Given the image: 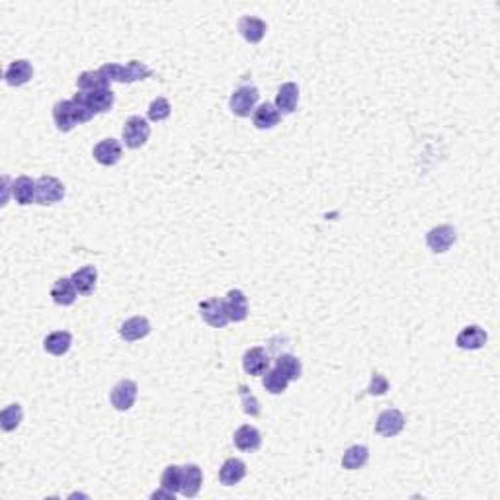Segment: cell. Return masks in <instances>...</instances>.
Listing matches in <instances>:
<instances>
[{
    "mask_svg": "<svg viewBox=\"0 0 500 500\" xmlns=\"http://www.w3.org/2000/svg\"><path fill=\"white\" fill-rule=\"evenodd\" d=\"M149 332H151V322L147 317H131L119 327V336L126 342L143 340L145 336H149Z\"/></svg>",
    "mask_w": 500,
    "mask_h": 500,
    "instance_id": "16",
    "label": "cell"
},
{
    "mask_svg": "<svg viewBox=\"0 0 500 500\" xmlns=\"http://www.w3.org/2000/svg\"><path fill=\"white\" fill-rule=\"evenodd\" d=\"M24 418V410H22V405L20 403H12L8 407H4L2 415H0V426L4 432H14L20 422Z\"/></svg>",
    "mask_w": 500,
    "mask_h": 500,
    "instance_id": "31",
    "label": "cell"
},
{
    "mask_svg": "<svg viewBox=\"0 0 500 500\" xmlns=\"http://www.w3.org/2000/svg\"><path fill=\"white\" fill-rule=\"evenodd\" d=\"M405 415L397 410V408H387L383 410L382 415L377 416V422H375V432L383 436V438H393L397 434L403 432L405 428Z\"/></svg>",
    "mask_w": 500,
    "mask_h": 500,
    "instance_id": "7",
    "label": "cell"
},
{
    "mask_svg": "<svg viewBox=\"0 0 500 500\" xmlns=\"http://www.w3.org/2000/svg\"><path fill=\"white\" fill-rule=\"evenodd\" d=\"M281 114L278 111V108L270 102L260 104L252 114V121L258 129H272L280 123Z\"/></svg>",
    "mask_w": 500,
    "mask_h": 500,
    "instance_id": "25",
    "label": "cell"
},
{
    "mask_svg": "<svg viewBox=\"0 0 500 500\" xmlns=\"http://www.w3.org/2000/svg\"><path fill=\"white\" fill-rule=\"evenodd\" d=\"M137 395H139V387L133 379H121L114 385V389L110 393L111 407L119 410V413H126L129 408L135 405Z\"/></svg>",
    "mask_w": 500,
    "mask_h": 500,
    "instance_id": "5",
    "label": "cell"
},
{
    "mask_svg": "<svg viewBox=\"0 0 500 500\" xmlns=\"http://www.w3.org/2000/svg\"><path fill=\"white\" fill-rule=\"evenodd\" d=\"M71 344H73V336L67 331H55L51 334H47L43 340L45 352L53 354V356H65L71 350Z\"/></svg>",
    "mask_w": 500,
    "mask_h": 500,
    "instance_id": "23",
    "label": "cell"
},
{
    "mask_svg": "<svg viewBox=\"0 0 500 500\" xmlns=\"http://www.w3.org/2000/svg\"><path fill=\"white\" fill-rule=\"evenodd\" d=\"M270 367V356L262 346H255L246 350L243 356V370L248 375H264Z\"/></svg>",
    "mask_w": 500,
    "mask_h": 500,
    "instance_id": "10",
    "label": "cell"
},
{
    "mask_svg": "<svg viewBox=\"0 0 500 500\" xmlns=\"http://www.w3.org/2000/svg\"><path fill=\"white\" fill-rule=\"evenodd\" d=\"M276 367L280 370L289 382H297L303 373V365H301V360H297L293 354H281L276 360Z\"/></svg>",
    "mask_w": 500,
    "mask_h": 500,
    "instance_id": "30",
    "label": "cell"
},
{
    "mask_svg": "<svg viewBox=\"0 0 500 500\" xmlns=\"http://www.w3.org/2000/svg\"><path fill=\"white\" fill-rule=\"evenodd\" d=\"M204 483V473H202V467L195 465V463H188L182 467V484H180V492L186 496V499H194L195 494L202 489Z\"/></svg>",
    "mask_w": 500,
    "mask_h": 500,
    "instance_id": "14",
    "label": "cell"
},
{
    "mask_svg": "<svg viewBox=\"0 0 500 500\" xmlns=\"http://www.w3.org/2000/svg\"><path fill=\"white\" fill-rule=\"evenodd\" d=\"M77 86L80 92H94L100 88H110V83L104 78L100 71H85L83 75H78Z\"/></svg>",
    "mask_w": 500,
    "mask_h": 500,
    "instance_id": "28",
    "label": "cell"
},
{
    "mask_svg": "<svg viewBox=\"0 0 500 500\" xmlns=\"http://www.w3.org/2000/svg\"><path fill=\"white\" fill-rule=\"evenodd\" d=\"M32 77H34V67L26 59L12 61L8 68L4 71V80L10 86H24L32 80Z\"/></svg>",
    "mask_w": 500,
    "mask_h": 500,
    "instance_id": "15",
    "label": "cell"
},
{
    "mask_svg": "<svg viewBox=\"0 0 500 500\" xmlns=\"http://www.w3.org/2000/svg\"><path fill=\"white\" fill-rule=\"evenodd\" d=\"M233 441L240 451H256V449L262 446V436L260 432L256 430L255 426H240L235 436H233Z\"/></svg>",
    "mask_w": 500,
    "mask_h": 500,
    "instance_id": "21",
    "label": "cell"
},
{
    "mask_svg": "<svg viewBox=\"0 0 500 500\" xmlns=\"http://www.w3.org/2000/svg\"><path fill=\"white\" fill-rule=\"evenodd\" d=\"M78 96L83 98V102L90 108L94 116L110 111L114 102H116V96H114L110 88H100V90H94V92H80Z\"/></svg>",
    "mask_w": 500,
    "mask_h": 500,
    "instance_id": "13",
    "label": "cell"
},
{
    "mask_svg": "<svg viewBox=\"0 0 500 500\" xmlns=\"http://www.w3.org/2000/svg\"><path fill=\"white\" fill-rule=\"evenodd\" d=\"M200 315L213 329H223L229 322V317H227V311H225V301L219 299V297H212V299L202 301L200 303Z\"/></svg>",
    "mask_w": 500,
    "mask_h": 500,
    "instance_id": "8",
    "label": "cell"
},
{
    "mask_svg": "<svg viewBox=\"0 0 500 500\" xmlns=\"http://www.w3.org/2000/svg\"><path fill=\"white\" fill-rule=\"evenodd\" d=\"M12 197L16 204L30 205L35 202V180L30 176H18L12 184Z\"/></svg>",
    "mask_w": 500,
    "mask_h": 500,
    "instance_id": "26",
    "label": "cell"
},
{
    "mask_svg": "<svg viewBox=\"0 0 500 500\" xmlns=\"http://www.w3.org/2000/svg\"><path fill=\"white\" fill-rule=\"evenodd\" d=\"M121 135H123L126 147H129V149H141L149 141V137H151V126L141 116H131L126 121Z\"/></svg>",
    "mask_w": 500,
    "mask_h": 500,
    "instance_id": "3",
    "label": "cell"
},
{
    "mask_svg": "<svg viewBox=\"0 0 500 500\" xmlns=\"http://www.w3.org/2000/svg\"><path fill=\"white\" fill-rule=\"evenodd\" d=\"M299 104V88L295 83H283L276 94V108L280 114H293Z\"/></svg>",
    "mask_w": 500,
    "mask_h": 500,
    "instance_id": "19",
    "label": "cell"
},
{
    "mask_svg": "<svg viewBox=\"0 0 500 500\" xmlns=\"http://www.w3.org/2000/svg\"><path fill=\"white\" fill-rule=\"evenodd\" d=\"M170 111H172V108H170V102L166 100V98H154L153 102L149 104V110H147V116H149V119L151 121H164V119L169 118Z\"/></svg>",
    "mask_w": 500,
    "mask_h": 500,
    "instance_id": "33",
    "label": "cell"
},
{
    "mask_svg": "<svg viewBox=\"0 0 500 500\" xmlns=\"http://www.w3.org/2000/svg\"><path fill=\"white\" fill-rule=\"evenodd\" d=\"M108 83H123L131 85L137 80L153 77V71L149 65H145L141 61H129L128 65H118V63H106L98 68Z\"/></svg>",
    "mask_w": 500,
    "mask_h": 500,
    "instance_id": "1",
    "label": "cell"
},
{
    "mask_svg": "<svg viewBox=\"0 0 500 500\" xmlns=\"http://www.w3.org/2000/svg\"><path fill=\"white\" fill-rule=\"evenodd\" d=\"M223 301H225V311H227L231 322H243L248 317V299H246L245 291L231 289Z\"/></svg>",
    "mask_w": 500,
    "mask_h": 500,
    "instance_id": "11",
    "label": "cell"
},
{
    "mask_svg": "<svg viewBox=\"0 0 500 500\" xmlns=\"http://www.w3.org/2000/svg\"><path fill=\"white\" fill-rule=\"evenodd\" d=\"M387 391H389V382L383 377L382 373L373 372L372 383H370V387H367V393H370V395H385Z\"/></svg>",
    "mask_w": 500,
    "mask_h": 500,
    "instance_id": "35",
    "label": "cell"
},
{
    "mask_svg": "<svg viewBox=\"0 0 500 500\" xmlns=\"http://www.w3.org/2000/svg\"><path fill=\"white\" fill-rule=\"evenodd\" d=\"M77 295L78 291L71 278H59V280L53 283L51 297L57 305H63V307L73 305V303L77 301Z\"/></svg>",
    "mask_w": 500,
    "mask_h": 500,
    "instance_id": "22",
    "label": "cell"
},
{
    "mask_svg": "<svg viewBox=\"0 0 500 500\" xmlns=\"http://www.w3.org/2000/svg\"><path fill=\"white\" fill-rule=\"evenodd\" d=\"M94 161L102 166H114L121 159V143L118 139H102L100 143L94 147Z\"/></svg>",
    "mask_w": 500,
    "mask_h": 500,
    "instance_id": "12",
    "label": "cell"
},
{
    "mask_svg": "<svg viewBox=\"0 0 500 500\" xmlns=\"http://www.w3.org/2000/svg\"><path fill=\"white\" fill-rule=\"evenodd\" d=\"M238 32L248 43H260L268 32L266 22L256 16H243L238 20Z\"/></svg>",
    "mask_w": 500,
    "mask_h": 500,
    "instance_id": "17",
    "label": "cell"
},
{
    "mask_svg": "<svg viewBox=\"0 0 500 500\" xmlns=\"http://www.w3.org/2000/svg\"><path fill=\"white\" fill-rule=\"evenodd\" d=\"M53 121L59 131L63 133H68L73 129L77 128L78 123V114L77 108H75V102L73 100H59V102L53 106Z\"/></svg>",
    "mask_w": 500,
    "mask_h": 500,
    "instance_id": "9",
    "label": "cell"
},
{
    "mask_svg": "<svg viewBox=\"0 0 500 500\" xmlns=\"http://www.w3.org/2000/svg\"><path fill=\"white\" fill-rule=\"evenodd\" d=\"M71 280L80 295H90L96 288V281H98V270H96V266H83L80 270L71 276Z\"/></svg>",
    "mask_w": 500,
    "mask_h": 500,
    "instance_id": "24",
    "label": "cell"
},
{
    "mask_svg": "<svg viewBox=\"0 0 500 500\" xmlns=\"http://www.w3.org/2000/svg\"><path fill=\"white\" fill-rule=\"evenodd\" d=\"M484 344H487V332L477 324L465 327L456 339V346L461 348V350H481Z\"/></svg>",
    "mask_w": 500,
    "mask_h": 500,
    "instance_id": "18",
    "label": "cell"
},
{
    "mask_svg": "<svg viewBox=\"0 0 500 500\" xmlns=\"http://www.w3.org/2000/svg\"><path fill=\"white\" fill-rule=\"evenodd\" d=\"M246 477V463L243 459L229 458L219 469V481L225 487H233V484L240 483Z\"/></svg>",
    "mask_w": 500,
    "mask_h": 500,
    "instance_id": "20",
    "label": "cell"
},
{
    "mask_svg": "<svg viewBox=\"0 0 500 500\" xmlns=\"http://www.w3.org/2000/svg\"><path fill=\"white\" fill-rule=\"evenodd\" d=\"M238 395H240V401H243V410L246 415L250 416H260V403L258 398L248 391L246 385H238Z\"/></svg>",
    "mask_w": 500,
    "mask_h": 500,
    "instance_id": "34",
    "label": "cell"
},
{
    "mask_svg": "<svg viewBox=\"0 0 500 500\" xmlns=\"http://www.w3.org/2000/svg\"><path fill=\"white\" fill-rule=\"evenodd\" d=\"M367 459H370V449L365 446H352L342 456V467L348 471H356L367 463Z\"/></svg>",
    "mask_w": 500,
    "mask_h": 500,
    "instance_id": "27",
    "label": "cell"
},
{
    "mask_svg": "<svg viewBox=\"0 0 500 500\" xmlns=\"http://www.w3.org/2000/svg\"><path fill=\"white\" fill-rule=\"evenodd\" d=\"M65 197V184L55 176H42L35 180V202L39 205L57 204Z\"/></svg>",
    "mask_w": 500,
    "mask_h": 500,
    "instance_id": "4",
    "label": "cell"
},
{
    "mask_svg": "<svg viewBox=\"0 0 500 500\" xmlns=\"http://www.w3.org/2000/svg\"><path fill=\"white\" fill-rule=\"evenodd\" d=\"M180 484H182V467L178 465L166 467V469L162 471V477H161L162 489H166V491L176 494V492L180 491Z\"/></svg>",
    "mask_w": 500,
    "mask_h": 500,
    "instance_id": "32",
    "label": "cell"
},
{
    "mask_svg": "<svg viewBox=\"0 0 500 500\" xmlns=\"http://www.w3.org/2000/svg\"><path fill=\"white\" fill-rule=\"evenodd\" d=\"M71 100L75 102V108H77V114H78V121H80V123H86V121H90V119L94 118V114L90 111V108L83 102V98H80L78 94H75Z\"/></svg>",
    "mask_w": 500,
    "mask_h": 500,
    "instance_id": "36",
    "label": "cell"
},
{
    "mask_svg": "<svg viewBox=\"0 0 500 500\" xmlns=\"http://www.w3.org/2000/svg\"><path fill=\"white\" fill-rule=\"evenodd\" d=\"M262 385L264 389L268 391V393H272V395H281V393L288 391L289 379L280 372V370H278V367H274V370H268V372L264 373Z\"/></svg>",
    "mask_w": 500,
    "mask_h": 500,
    "instance_id": "29",
    "label": "cell"
},
{
    "mask_svg": "<svg viewBox=\"0 0 500 500\" xmlns=\"http://www.w3.org/2000/svg\"><path fill=\"white\" fill-rule=\"evenodd\" d=\"M258 98H260L258 88H255V86H238L237 90L231 94V111H233L237 118H248L250 114H255Z\"/></svg>",
    "mask_w": 500,
    "mask_h": 500,
    "instance_id": "2",
    "label": "cell"
},
{
    "mask_svg": "<svg viewBox=\"0 0 500 500\" xmlns=\"http://www.w3.org/2000/svg\"><path fill=\"white\" fill-rule=\"evenodd\" d=\"M456 238H458V233L451 225H438V227H434V229L426 233V245L432 252L444 255L453 246Z\"/></svg>",
    "mask_w": 500,
    "mask_h": 500,
    "instance_id": "6",
    "label": "cell"
}]
</instances>
